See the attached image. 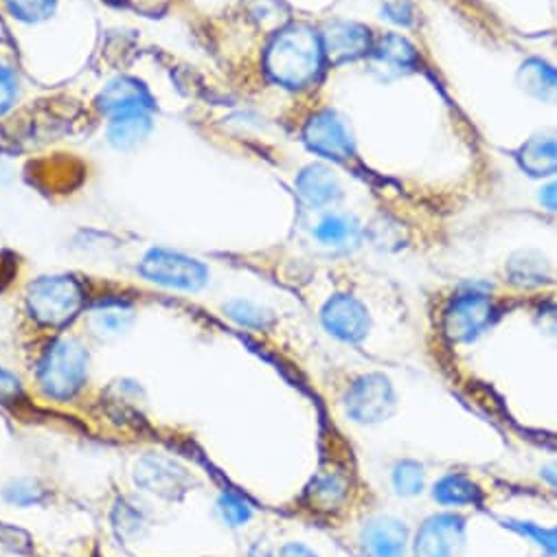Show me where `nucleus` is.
Listing matches in <instances>:
<instances>
[{
  "mask_svg": "<svg viewBox=\"0 0 557 557\" xmlns=\"http://www.w3.org/2000/svg\"><path fill=\"white\" fill-rule=\"evenodd\" d=\"M435 498L444 505H479L483 494L470 476L450 474L437 483Z\"/></svg>",
  "mask_w": 557,
  "mask_h": 557,
  "instance_id": "obj_22",
  "label": "nucleus"
},
{
  "mask_svg": "<svg viewBox=\"0 0 557 557\" xmlns=\"http://www.w3.org/2000/svg\"><path fill=\"white\" fill-rule=\"evenodd\" d=\"M150 129H152V121H150L148 110H132V112L112 116L108 138L114 148L129 150V148L141 144L144 138L150 134Z\"/></svg>",
  "mask_w": 557,
  "mask_h": 557,
  "instance_id": "obj_18",
  "label": "nucleus"
},
{
  "mask_svg": "<svg viewBox=\"0 0 557 557\" xmlns=\"http://www.w3.org/2000/svg\"><path fill=\"white\" fill-rule=\"evenodd\" d=\"M18 97V75L10 64H0V114L8 112Z\"/></svg>",
  "mask_w": 557,
  "mask_h": 557,
  "instance_id": "obj_27",
  "label": "nucleus"
},
{
  "mask_svg": "<svg viewBox=\"0 0 557 557\" xmlns=\"http://www.w3.org/2000/svg\"><path fill=\"white\" fill-rule=\"evenodd\" d=\"M393 404V388L382 375H364L347 395V412L360 424L382 422L388 417Z\"/></svg>",
  "mask_w": 557,
  "mask_h": 557,
  "instance_id": "obj_8",
  "label": "nucleus"
},
{
  "mask_svg": "<svg viewBox=\"0 0 557 557\" xmlns=\"http://www.w3.org/2000/svg\"><path fill=\"white\" fill-rule=\"evenodd\" d=\"M417 62H420V55H417L414 47L395 34L384 36L373 49V66L388 77L414 71Z\"/></svg>",
  "mask_w": 557,
  "mask_h": 557,
  "instance_id": "obj_15",
  "label": "nucleus"
},
{
  "mask_svg": "<svg viewBox=\"0 0 557 557\" xmlns=\"http://www.w3.org/2000/svg\"><path fill=\"white\" fill-rule=\"evenodd\" d=\"M518 165L533 178L557 174V129H542L516 152Z\"/></svg>",
  "mask_w": 557,
  "mask_h": 557,
  "instance_id": "obj_12",
  "label": "nucleus"
},
{
  "mask_svg": "<svg viewBox=\"0 0 557 557\" xmlns=\"http://www.w3.org/2000/svg\"><path fill=\"white\" fill-rule=\"evenodd\" d=\"M278 557H319L312 548H308L306 544H299V542H290L282 548V555Z\"/></svg>",
  "mask_w": 557,
  "mask_h": 557,
  "instance_id": "obj_32",
  "label": "nucleus"
},
{
  "mask_svg": "<svg viewBox=\"0 0 557 557\" xmlns=\"http://www.w3.org/2000/svg\"><path fill=\"white\" fill-rule=\"evenodd\" d=\"M542 474H544L546 481H550V483L557 487V461L548 463V466L542 470Z\"/></svg>",
  "mask_w": 557,
  "mask_h": 557,
  "instance_id": "obj_34",
  "label": "nucleus"
},
{
  "mask_svg": "<svg viewBox=\"0 0 557 557\" xmlns=\"http://www.w3.org/2000/svg\"><path fill=\"white\" fill-rule=\"evenodd\" d=\"M226 312L233 321H237L244 327H265L270 321V314L248 301H233L226 306Z\"/></svg>",
  "mask_w": 557,
  "mask_h": 557,
  "instance_id": "obj_25",
  "label": "nucleus"
},
{
  "mask_svg": "<svg viewBox=\"0 0 557 557\" xmlns=\"http://www.w3.org/2000/svg\"><path fill=\"white\" fill-rule=\"evenodd\" d=\"M548 557H557V553H550V555H548Z\"/></svg>",
  "mask_w": 557,
  "mask_h": 557,
  "instance_id": "obj_35",
  "label": "nucleus"
},
{
  "mask_svg": "<svg viewBox=\"0 0 557 557\" xmlns=\"http://www.w3.org/2000/svg\"><path fill=\"white\" fill-rule=\"evenodd\" d=\"M393 485L401 496H414L424 490V468L414 461H401L393 470Z\"/></svg>",
  "mask_w": 557,
  "mask_h": 557,
  "instance_id": "obj_24",
  "label": "nucleus"
},
{
  "mask_svg": "<svg viewBox=\"0 0 557 557\" xmlns=\"http://www.w3.org/2000/svg\"><path fill=\"white\" fill-rule=\"evenodd\" d=\"M152 97L146 86L129 77H119L110 82L99 95V108L112 116L132 112V110H150Z\"/></svg>",
  "mask_w": 557,
  "mask_h": 557,
  "instance_id": "obj_14",
  "label": "nucleus"
},
{
  "mask_svg": "<svg viewBox=\"0 0 557 557\" xmlns=\"http://www.w3.org/2000/svg\"><path fill=\"white\" fill-rule=\"evenodd\" d=\"M347 490H349V476L345 474V470L334 468L332 472H321L317 476V481L308 490V500L312 509L332 511L345 500Z\"/></svg>",
  "mask_w": 557,
  "mask_h": 557,
  "instance_id": "obj_20",
  "label": "nucleus"
},
{
  "mask_svg": "<svg viewBox=\"0 0 557 557\" xmlns=\"http://www.w3.org/2000/svg\"><path fill=\"white\" fill-rule=\"evenodd\" d=\"M23 395L25 391L21 380L12 371L0 367V404H16L18 399H23Z\"/></svg>",
  "mask_w": 557,
  "mask_h": 557,
  "instance_id": "obj_30",
  "label": "nucleus"
},
{
  "mask_svg": "<svg viewBox=\"0 0 557 557\" xmlns=\"http://www.w3.org/2000/svg\"><path fill=\"white\" fill-rule=\"evenodd\" d=\"M382 14L401 27H408L414 23V8L410 0H384L382 3Z\"/></svg>",
  "mask_w": 557,
  "mask_h": 557,
  "instance_id": "obj_29",
  "label": "nucleus"
},
{
  "mask_svg": "<svg viewBox=\"0 0 557 557\" xmlns=\"http://www.w3.org/2000/svg\"><path fill=\"white\" fill-rule=\"evenodd\" d=\"M321 42L327 62L345 64L371 51V32L351 21H332L325 25Z\"/></svg>",
  "mask_w": 557,
  "mask_h": 557,
  "instance_id": "obj_10",
  "label": "nucleus"
},
{
  "mask_svg": "<svg viewBox=\"0 0 557 557\" xmlns=\"http://www.w3.org/2000/svg\"><path fill=\"white\" fill-rule=\"evenodd\" d=\"M406 527L395 518L371 520L360 535L367 557H404Z\"/></svg>",
  "mask_w": 557,
  "mask_h": 557,
  "instance_id": "obj_13",
  "label": "nucleus"
},
{
  "mask_svg": "<svg viewBox=\"0 0 557 557\" xmlns=\"http://www.w3.org/2000/svg\"><path fill=\"white\" fill-rule=\"evenodd\" d=\"M297 191L308 207H327L341 196L338 178L325 165H310L297 181Z\"/></svg>",
  "mask_w": 557,
  "mask_h": 557,
  "instance_id": "obj_16",
  "label": "nucleus"
},
{
  "mask_svg": "<svg viewBox=\"0 0 557 557\" xmlns=\"http://www.w3.org/2000/svg\"><path fill=\"white\" fill-rule=\"evenodd\" d=\"M218 509H220V513H222V520L228 522L231 527H242V524H246V522L250 520V516H252L250 507H248L242 498H237V496H233V494H224V496L220 498V503H218Z\"/></svg>",
  "mask_w": 557,
  "mask_h": 557,
  "instance_id": "obj_26",
  "label": "nucleus"
},
{
  "mask_svg": "<svg viewBox=\"0 0 557 557\" xmlns=\"http://www.w3.org/2000/svg\"><path fill=\"white\" fill-rule=\"evenodd\" d=\"M88 377V354L75 338L55 341L38 364V386L55 401L73 399Z\"/></svg>",
  "mask_w": 557,
  "mask_h": 557,
  "instance_id": "obj_2",
  "label": "nucleus"
},
{
  "mask_svg": "<svg viewBox=\"0 0 557 557\" xmlns=\"http://www.w3.org/2000/svg\"><path fill=\"white\" fill-rule=\"evenodd\" d=\"M86 304L84 286L71 274L40 276L27 290V308L45 327L69 325Z\"/></svg>",
  "mask_w": 557,
  "mask_h": 557,
  "instance_id": "obj_3",
  "label": "nucleus"
},
{
  "mask_svg": "<svg viewBox=\"0 0 557 557\" xmlns=\"http://www.w3.org/2000/svg\"><path fill=\"white\" fill-rule=\"evenodd\" d=\"M323 325L330 334L347 343H360L369 332V317L360 301L347 295H336L323 308Z\"/></svg>",
  "mask_w": 557,
  "mask_h": 557,
  "instance_id": "obj_11",
  "label": "nucleus"
},
{
  "mask_svg": "<svg viewBox=\"0 0 557 557\" xmlns=\"http://www.w3.org/2000/svg\"><path fill=\"white\" fill-rule=\"evenodd\" d=\"M540 202L548 209V211H557V181L553 185H548L542 196H540Z\"/></svg>",
  "mask_w": 557,
  "mask_h": 557,
  "instance_id": "obj_33",
  "label": "nucleus"
},
{
  "mask_svg": "<svg viewBox=\"0 0 557 557\" xmlns=\"http://www.w3.org/2000/svg\"><path fill=\"white\" fill-rule=\"evenodd\" d=\"M134 481L138 487L163 498H178L191 487V474L178 461L159 455H148L136 461Z\"/></svg>",
  "mask_w": 557,
  "mask_h": 557,
  "instance_id": "obj_5",
  "label": "nucleus"
},
{
  "mask_svg": "<svg viewBox=\"0 0 557 557\" xmlns=\"http://www.w3.org/2000/svg\"><path fill=\"white\" fill-rule=\"evenodd\" d=\"M518 84L527 95H531L537 101H557V69L537 58H531L520 66Z\"/></svg>",
  "mask_w": 557,
  "mask_h": 557,
  "instance_id": "obj_17",
  "label": "nucleus"
},
{
  "mask_svg": "<svg viewBox=\"0 0 557 557\" xmlns=\"http://www.w3.org/2000/svg\"><path fill=\"white\" fill-rule=\"evenodd\" d=\"M14 18L23 23H42L53 16L58 0H5Z\"/></svg>",
  "mask_w": 557,
  "mask_h": 557,
  "instance_id": "obj_23",
  "label": "nucleus"
},
{
  "mask_svg": "<svg viewBox=\"0 0 557 557\" xmlns=\"http://www.w3.org/2000/svg\"><path fill=\"white\" fill-rule=\"evenodd\" d=\"M5 498L14 505L27 507V505L42 503V490H38L34 481H16L5 490Z\"/></svg>",
  "mask_w": 557,
  "mask_h": 557,
  "instance_id": "obj_28",
  "label": "nucleus"
},
{
  "mask_svg": "<svg viewBox=\"0 0 557 557\" xmlns=\"http://www.w3.org/2000/svg\"><path fill=\"white\" fill-rule=\"evenodd\" d=\"M463 546V518L442 513L424 522L417 533L414 557H459Z\"/></svg>",
  "mask_w": 557,
  "mask_h": 557,
  "instance_id": "obj_9",
  "label": "nucleus"
},
{
  "mask_svg": "<svg viewBox=\"0 0 557 557\" xmlns=\"http://www.w3.org/2000/svg\"><path fill=\"white\" fill-rule=\"evenodd\" d=\"M306 144L312 152L332 161H347L354 154L351 132L334 110H321L308 121Z\"/></svg>",
  "mask_w": 557,
  "mask_h": 557,
  "instance_id": "obj_7",
  "label": "nucleus"
},
{
  "mask_svg": "<svg viewBox=\"0 0 557 557\" xmlns=\"http://www.w3.org/2000/svg\"><path fill=\"white\" fill-rule=\"evenodd\" d=\"M494 317V304L487 295L470 293L457 297L444 312V334L455 343H466L479 336Z\"/></svg>",
  "mask_w": 557,
  "mask_h": 557,
  "instance_id": "obj_6",
  "label": "nucleus"
},
{
  "mask_svg": "<svg viewBox=\"0 0 557 557\" xmlns=\"http://www.w3.org/2000/svg\"><path fill=\"white\" fill-rule=\"evenodd\" d=\"M314 237L334 250H349L360 242V226L349 215H327L314 228Z\"/></svg>",
  "mask_w": 557,
  "mask_h": 557,
  "instance_id": "obj_21",
  "label": "nucleus"
},
{
  "mask_svg": "<svg viewBox=\"0 0 557 557\" xmlns=\"http://www.w3.org/2000/svg\"><path fill=\"white\" fill-rule=\"evenodd\" d=\"M321 36L306 27L293 25L278 32L265 53L268 75L286 88H308L323 71Z\"/></svg>",
  "mask_w": 557,
  "mask_h": 557,
  "instance_id": "obj_1",
  "label": "nucleus"
},
{
  "mask_svg": "<svg viewBox=\"0 0 557 557\" xmlns=\"http://www.w3.org/2000/svg\"><path fill=\"white\" fill-rule=\"evenodd\" d=\"M520 529L522 533H529L533 535L540 544H544L546 548H550L553 553H557V527L555 529H537L533 524H524V527H516Z\"/></svg>",
  "mask_w": 557,
  "mask_h": 557,
  "instance_id": "obj_31",
  "label": "nucleus"
},
{
  "mask_svg": "<svg viewBox=\"0 0 557 557\" xmlns=\"http://www.w3.org/2000/svg\"><path fill=\"white\" fill-rule=\"evenodd\" d=\"M134 321V310L121 301L99 304L88 319V327L99 338H114L129 330Z\"/></svg>",
  "mask_w": 557,
  "mask_h": 557,
  "instance_id": "obj_19",
  "label": "nucleus"
},
{
  "mask_svg": "<svg viewBox=\"0 0 557 557\" xmlns=\"http://www.w3.org/2000/svg\"><path fill=\"white\" fill-rule=\"evenodd\" d=\"M141 274L152 284L183 293H198L209 282L205 263L165 248H154L144 257Z\"/></svg>",
  "mask_w": 557,
  "mask_h": 557,
  "instance_id": "obj_4",
  "label": "nucleus"
}]
</instances>
